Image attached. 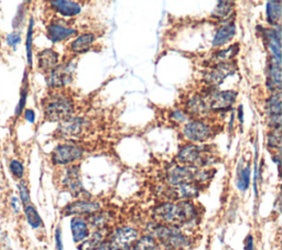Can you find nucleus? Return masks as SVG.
Instances as JSON below:
<instances>
[{
	"label": "nucleus",
	"instance_id": "19",
	"mask_svg": "<svg viewBox=\"0 0 282 250\" xmlns=\"http://www.w3.org/2000/svg\"><path fill=\"white\" fill-rule=\"evenodd\" d=\"M236 33V25L234 22H227L223 24L222 27L216 32L214 38L213 46L214 47H223L233 39Z\"/></svg>",
	"mask_w": 282,
	"mask_h": 250
},
{
	"label": "nucleus",
	"instance_id": "38",
	"mask_svg": "<svg viewBox=\"0 0 282 250\" xmlns=\"http://www.w3.org/2000/svg\"><path fill=\"white\" fill-rule=\"evenodd\" d=\"M55 247L57 250H63V240H62V230L60 227L55 229Z\"/></svg>",
	"mask_w": 282,
	"mask_h": 250
},
{
	"label": "nucleus",
	"instance_id": "23",
	"mask_svg": "<svg viewBox=\"0 0 282 250\" xmlns=\"http://www.w3.org/2000/svg\"><path fill=\"white\" fill-rule=\"evenodd\" d=\"M265 37H266V41L268 43L269 50L271 51L272 56L274 59H277L280 61L281 59V48H280V31H275L273 30H267L265 32Z\"/></svg>",
	"mask_w": 282,
	"mask_h": 250
},
{
	"label": "nucleus",
	"instance_id": "22",
	"mask_svg": "<svg viewBox=\"0 0 282 250\" xmlns=\"http://www.w3.org/2000/svg\"><path fill=\"white\" fill-rule=\"evenodd\" d=\"M105 234L106 229L95 230L91 236H88L84 241L80 243L79 250H95L102 241H104Z\"/></svg>",
	"mask_w": 282,
	"mask_h": 250
},
{
	"label": "nucleus",
	"instance_id": "1",
	"mask_svg": "<svg viewBox=\"0 0 282 250\" xmlns=\"http://www.w3.org/2000/svg\"><path fill=\"white\" fill-rule=\"evenodd\" d=\"M155 219L161 225L178 227L194 220L195 206L190 201L163 203L153 210Z\"/></svg>",
	"mask_w": 282,
	"mask_h": 250
},
{
	"label": "nucleus",
	"instance_id": "13",
	"mask_svg": "<svg viewBox=\"0 0 282 250\" xmlns=\"http://www.w3.org/2000/svg\"><path fill=\"white\" fill-rule=\"evenodd\" d=\"M72 64H63L51 70L48 76V85L53 88H59L68 84L72 79Z\"/></svg>",
	"mask_w": 282,
	"mask_h": 250
},
{
	"label": "nucleus",
	"instance_id": "6",
	"mask_svg": "<svg viewBox=\"0 0 282 250\" xmlns=\"http://www.w3.org/2000/svg\"><path fill=\"white\" fill-rule=\"evenodd\" d=\"M183 134L192 142H204L213 137L214 129L203 120H193L184 126Z\"/></svg>",
	"mask_w": 282,
	"mask_h": 250
},
{
	"label": "nucleus",
	"instance_id": "7",
	"mask_svg": "<svg viewBox=\"0 0 282 250\" xmlns=\"http://www.w3.org/2000/svg\"><path fill=\"white\" fill-rule=\"evenodd\" d=\"M83 155H84V150L80 146L68 144L60 145L52 152V162L59 165L72 164L80 160Z\"/></svg>",
	"mask_w": 282,
	"mask_h": 250
},
{
	"label": "nucleus",
	"instance_id": "26",
	"mask_svg": "<svg viewBox=\"0 0 282 250\" xmlns=\"http://www.w3.org/2000/svg\"><path fill=\"white\" fill-rule=\"evenodd\" d=\"M158 246L159 243L155 237H152L151 235H146L136 240L132 246V250H156Z\"/></svg>",
	"mask_w": 282,
	"mask_h": 250
},
{
	"label": "nucleus",
	"instance_id": "33",
	"mask_svg": "<svg viewBox=\"0 0 282 250\" xmlns=\"http://www.w3.org/2000/svg\"><path fill=\"white\" fill-rule=\"evenodd\" d=\"M11 174L17 178H22L24 175V166L19 160H11L9 164Z\"/></svg>",
	"mask_w": 282,
	"mask_h": 250
},
{
	"label": "nucleus",
	"instance_id": "37",
	"mask_svg": "<svg viewBox=\"0 0 282 250\" xmlns=\"http://www.w3.org/2000/svg\"><path fill=\"white\" fill-rule=\"evenodd\" d=\"M25 100H27V86H23L22 91H21V96H20V100H19V104L17 106L16 110V115H20L22 113V111L24 110V105H25Z\"/></svg>",
	"mask_w": 282,
	"mask_h": 250
},
{
	"label": "nucleus",
	"instance_id": "15",
	"mask_svg": "<svg viewBox=\"0 0 282 250\" xmlns=\"http://www.w3.org/2000/svg\"><path fill=\"white\" fill-rule=\"evenodd\" d=\"M70 230H72L73 240L76 243L84 241L89 236V226L87 221L82 216H74L70 220Z\"/></svg>",
	"mask_w": 282,
	"mask_h": 250
},
{
	"label": "nucleus",
	"instance_id": "12",
	"mask_svg": "<svg viewBox=\"0 0 282 250\" xmlns=\"http://www.w3.org/2000/svg\"><path fill=\"white\" fill-rule=\"evenodd\" d=\"M100 208H101V205L98 202L88 201V200H79L66 205V206L63 208V214L67 216L92 215L94 213L99 211Z\"/></svg>",
	"mask_w": 282,
	"mask_h": 250
},
{
	"label": "nucleus",
	"instance_id": "11",
	"mask_svg": "<svg viewBox=\"0 0 282 250\" xmlns=\"http://www.w3.org/2000/svg\"><path fill=\"white\" fill-rule=\"evenodd\" d=\"M62 184L75 197L85 193L82 185L80 168L78 165H72L65 170V173H64V176L62 178Z\"/></svg>",
	"mask_w": 282,
	"mask_h": 250
},
{
	"label": "nucleus",
	"instance_id": "14",
	"mask_svg": "<svg viewBox=\"0 0 282 250\" xmlns=\"http://www.w3.org/2000/svg\"><path fill=\"white\" fill-rule=\"evenodd\" d=\"M236 70V65L234 63L230 62H221L217 64V65L205 75V80L214 86L220 85L223 83V81L225 80L227 76L232 75L235 73Z\"/></svg>",
	"mask_w": 282,
	"mask_h": 250
},
{
	"label": "nucleus",
	"instance_id": "24",
	"mask_svg": "<svg viewBox=\"0 0 282 250\" xmlns=\"http://www.w3.org/2000/svg\"><path fill=\"white\" fill-rule=\"evenodd\" d=\"M89 217L86 220L88 226H92L94 229H106L108 223L111 221V215L104 211H97L92 215H88Z\"/></svg>",
	"mask_w": 282,
	"mask_h": 250
},
{
	"label": "nucleus",
	"instance_id": "32",
	"mask_svg": "<svg viewBox=\"0 0 282 250\" xmlns=\"http://www.w3.org/2000/svg\"><path fill=\"white\" fill-rule=\"evenodd\" d=\"M238 51H239V46H238V44H234V46L229 47L226 50L219 51V52H217L216 55H215V59L219 60V61L230 60V59H232V57H234L237 54V52H238Z\"/></svg>",
	"mask_w": 282,
	"mask_h": 250
},
{
	"label": "nucleus",
	"instance_id": "36",
	"mask_svg": "<svg viewBox=\"0 0 282 250\" xmlns=\"http://www.w3.org/2000/svg\"><path fill=\"white\" fill-rule=\"evenodd\" d=\"M20 41H21V34H20V32H18V31L12 32V33L8 34V37H7L8 46L12 47L14 49H16V47L19 43H20Z\"/></svg>",
	"mask_w": 282,
	"mask_h": 250
},
{
	"label": "nucleus",
	"instance_id": "16",
	"mask_svg": "<svg viewBox=\"0 0 282 250\" xmlns=\"http://www.w3.org/2000/svg\"><path fill=\"white\" fill-rule=\"evenodd\" d=\"M59 63V54L52 49H46L38 54V66L44 73H50Z\"/></svg>",
	"mask_w": 282,
	"mask_h": 250
},
{
	"label": "nucleus",
	"instance_id": "5",
	"mask_svg": "<svg viewBox=\"0 0 282 250\" xmlns=\"http://www.w3.org/2000/svg\"><path fill=\"white\" fill-rule=\"evenodd\" d=\"M138 236L139 233L137 229L125 226L115 229L110 236L108 242H110L113 250L130 249L138 239Z\"/></svg>",
	"mask_w": 282,
	"mask_h": 250
},
{
	"label": "nucleus",
	"instance_id": "31",
	"mask_svg": "<svg viewBox=\"0 0 282 250\" xmlns=\"http://www.w3.org/2000/svg\"><path fill=\"white\" fill-rule=\"evenodd\" d=\"M33 18H31L27 32V41H25V51H27V61L29 66H32V38H33Z\"/></svg>",
	"mask_w": 282,
	"mask_h": 250
},
{
	"label": "nucleus",
	"instance_id": "44",
	"mask_svg": "<svg viewBox=\"0 0 282 250\" xmlns=\"http://www.w3.org/2000/svg\"><path fill=\"white\" fill-rule=\"evenodd\" d=\"M238 120L240 121V124H242V121H243V112H242V106H239V108H238Z\"/></svg>",
	"mask_w": 282,
	"mask_h": 250
},
{
	"label": "nucleus",
	"instance_id": "4",
	"mask_svg": "<svg viewBox=\"0 0 282 250\" xmlns=\"http://www.w3.org/2000/svg\"><path fill=\"white\" fill-rule=\"evenodd\" d=\"M151 236L170 250H185L191 243L189 237L182 234L177 227L165 226L161 224L153 229V235Z\"/></svg>",
	"mask_w": 282,
	"mask_h": 250
},
{
	"label": "nucleus",
	"instance_id": "28",
	"mask_svg": "<svg viewBox=\"0 0 282 250\" xmlns=\"http://www.w3.org/2000/svg\"><path fill=\"white\" fill-rule=\"evenodd\" d=\"M267 113L270 115V117L273 116H281V94L274 93L270 98L267 100Z\"/></svg>",
	"mask_w": 282,
	"mask_h": 250
},
{
	"label": "nucleus",
	"instance_id": "3",
	"mask_svg": "<svg viewBox=\"0 0 282 250\" xmlns=\"http://www.w3.org/2000/svg\"><path fill=\"white\" fill-rule=\"evenodd\" d=\"M209 146H196L189 145L185 146L179 151L177 160L179 163L187 166H203L213 162V152H210Z\"/></svg>",
	"mask_w": 282,
	"mask_h": 250
},
{
	"label": "nucleus",
	"instance_id": "27",
	"mask_svg": "<svg viewBox=\"0 0 282 250\" xmlns=\"http://www.w3.org/2000/svg\"><path fill=\"white\" fill-rule=\"evenodd\" d=\"M281 18V3L269 2L267 4V20L270 24H277Z\"/></svg>",
	"mask_w": 282,
	"mask_h": 250
},
{
	"label": "nucleus",
	"instance_id": "10",
	"mask_svg": "<svg viewBox=\"0 0 282 250\" xmlns=\"http://www.w3.org/2000/svg\"><path fill=\"white\" fill-rule=\"evenodd\" d=\"M201 188V185L197 183H184L168 188L165 195L171 201H189L190 198H194L200 194Z\"/></svg>",
	"mask_w": 282,
	"mask_h": 250
},
{
	"label": "nucleus",
	"instance_id": "9",
	"mask_svg": "<svg viewBox=\"0 0 282 250\" xmlns=\"http://www.w3.org/2000/svg\"><path fill=\"white\" fill-rule=\"evenodd\" d=\"M87 126V120L82 117H68L67 119L61 121L57 128V133L63 139H70L80 137L85 130Z\"/></svg>",
	"mask_w": 282,
	"mask_h": 250
},
{
	"label": "nucleus",
	"instance_id": "30",
	"mask_svg": "<svg viewBox=\"0 0 282 250\" xmlns=\"http://www.w3.org/2000/svg\"><path fill=\"white\" fill-rule=\"evenodd\" d=\"M233 10V4L228 2H221L216 6L215 10L213 11V17L219 19H225L229 16Z\"/></svg>",
	"mask_w": 282,
	"mask_h": 250
},
{
	"label": "nucleus",
	"instance_id": "45",
	"mask_svg": "<svg viewBox=\"0 0 282 250\" xmlns=\"http://www.w3.org/2000/svg\"><path fill=\"white\" fill-rule=\"evenodd\" d=\"M156 250H157V249H156Z\"/></svg>",
	"mask_w": 282,
	"mask_h": 250
},
{
	"label": "nucleus",
	"instance_id": "29",
	"mask_svg": "<svg viewBox=\"0 0 282 250\" xmlns=\"http://www.w3.org/2000/svg\"><path fill=\"white\" fill-rule=\"evenodd\" d=\"M249 184H251V168L247 164L242 170L239 171L238 177H237V188L239 191L245 192L248 190Z\"/></svg>",
	"mask_w": 282,
	"mask_h": 250
},
{
	"label": "nucleus",
	"instance_id": "40",
	"mask_svg": "<svg viewBox=\"0 0 282 250\" xmlns=\"http://www.w3.org/2000/svg\"><path fill=\"white\" fill-rule=\"evenodd\" d=\"M24 118H25V120H28L29 123L33 124L34 120H36V114H34V112L32 111V110L24 111Z\"/></svg>",
	"mask_w": 282,
	"mask_h": 250
},
{
	"label": "nucleus",
	"instance_id": "21",
	"mask_svg": "<svg viewBox=\"0 0 282 250\" xmlns=\"http://www.w3.org/2000/svg\"><path fill=\"white\" fill-rule=\"evenodd\" d=\"M95 41V35L93 33H85L80 35L78 39H75L70 43L69 49L74 53H83L91 48Z\"/></svg>",
	"mask_w": 282,
	"mask_h": 250
},
{
	"label": "nucleus",
	"instance_id": "34",
	"mask_svg": "<svg viewBox=\"0 0 282 250\" xmlns=\"http://www.w3.org/2000/svg\"><path fill=\"white\" fill-rule=\"evenodd\" d=\"M18 190H19V195H20V201L22 202L24 206L25 205L30 204V192L27 183H25L23 180H21L20 183L18 184Z\"/></svg>",
	"mask_w": 282,
	"mask_h": 250
},
{
	"label": "nucleus",
	"instance_id": "43",
	"mask_svg": "<svg viewBox=\"0 0 282 250\" xmlns=\"http://www.w3.org/2000/svg\"><path fill=\"white\" fill-rule=\"evenodd\" d=\"M95 250H113V249H112V247L110 245V242H108V240L107 241L104 240Z\"/></svg>",
	"mask_w": 282,
	"mask_h": 250
},
{
	"label": "nucleus",
	"instance_id": "17",
	"mask_svg": "<svg viewBox=\"0 0 282 250\" xmlns=\"http://www.w3.org/2000/svg\"><path fill=\"white\" fill-rule=\"evenodd\" d=\"M268 87L271 91H279L281 87V64L280 61L272 56L268 66Z\"/></svg>",
	"mask_w": 282,
	"mask_h": 250
},
{
	"label": "nucleus",
	"instance_id": "2",
	"mask_svg": "<svg viewBox=\"0 0 282 250\" xmlns=\"http://www.w3.org/2000/svg\"><path fill=\"white\" fill-rule=\"evenodd\" d=\"M44 117L49 121H63L70 117L74 104L66 94L54 93L49 95L43 102Z\"/></svg>",
	"mask_w": 282,
	"mask_h": 250
},
{
	"label": "nucleus",
	"instance_id": "39",
	"mask_svg": "<svg viewBox=\"0 0 282 250\" xmlns=\"http://www.w3.org/2000/svg\"><path fill=\"white\" fill-rule=\"evenodd\" d=\"M172 119L175 120V121H179V123H183V121H187V116H185V115L182 112L177 111V112L173 113Z\"/></svg>",
	"mask_w": 282,
	"mask_h": 250
},
{
	"label": "nucleus",
	"instance_id": "25",
	"mask_svg": "<svg viewBox=\"0 0 282 250\" xmlns=\"http://www.w3.org/2000/svg\"><path fill=\"white\" fill-rule=\"evenodd\" d=\"M24 215H25V219H27L28 224L32 228L37 229V228H40L43 225L39 213H38L37 208L32 204L25 205V206H24Z\"/></svg>",
	"mask_w": 282,
	"mask_h": 250
},
{
	"label": "nucleus",
	"instance_id": "41",
	"mask_svg": "<svg viewBox=\"0 0 282 250\" xmlns=\"http://www.w3.org/2000/svg\"><path fill=\"white\" fill-rule=\"evenodd\" d=\"M245 250H255V243H254V237L252 235H248L245 242Z\"/></svg>",
	"mask_w": 282,
	"mask_h": 250
},
{
	"label": "nucleus",
	"instance_id": "42",
	"mask_svg": "<svg viewBox=\"0 0 282 250\" xmlns=\"http://www.w3.org/2000/svg\"><path fill=\"white\" fill-rule=\"evenodd\" d=\"M11 206L12 209L15 210V213H19V210H20V205H19V201L16 196L11 197Z\"/></svg>",
	"mask_w": 282,
	"mask_h": 250
},
{
	"label": "nucleus",
	"instance_id": "35",
	"mask_svg": "<svg viewBox=\"0 0 282 250\" xmlns=\"http://www.w3.org/2000/svg\"><path fill=\"white\" fill-rule=\"evenodd\" d=\"M280 129H273L268 134V147L271 149H278L280 147Z\"/></svg>",
	"mask_w": 282,
	"mask_h": 250
},
{
	"label": "nucleus",
	"instance_id": "20",
	"mask_svg": "<svg viewBox=\"0 0 282 250\" xmlns=\"http://www.w3.org/2000/svg\"><path fill=\"white\" fill-rule=\"evenodd\" d=\"M52 7L64 17H75L80 15L82 10L80 4L74 2H67V0H59V2L51 3Z\"/></svg>",
	"mask_w": 282,
	"mask_h": 250
},
{
	"label": "nucleus",
	"instance_id": "8",
	"mask_svg": "<svg viewBox=\"0 0 282 250\" xmlns=\"http://www.w3.org/2000/svg\"><path fill=\"white\" fill-rule=\"evenodd\" d=\"M237 97V93L233 91L225 92H211L203 97L204 105L206 111H224L232 106Z\"/></svg>",
	"mask_w": 282,
	"mask_h": 250
},
{
	"label": "nucleus",
	"instance_id": "18",
	"mask_svg": "<svg viewBox=\"0 0 282 250\" xmlns=\"http://www.w3.org/2000/svg\"><path fill=\"white\" fill-rule=\"evenodd\" d=\"M75 32L76 31L74 29L64 27V25L59 23H50L47 28L48 38L53 43L64 41L67 38L75 34Z\"/></svg>",
	"mask_w": 282,
	"mask_h": 250
}]
</instances>
